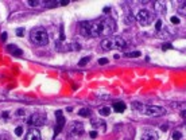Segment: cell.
<instances>
[{"label":"cell","mask_w":186,"mask_h":140,"mask_svg":"<svg viewBox=\"0 0 186 140\" xmlns=\"http://www.w3.org/2000/svg\"><path fill=\"white\" fill-rule=\"evenodd\" d=\"M116 30V22L109 18V16H104L97 20H88V22H82L80 24V31L84 36H92V38H97V36H104L108 38L109 35H112Z\"/></svg>","instance_id":"6da1fadb"},{"label":"cell","mask_w":186,"mask_h":140,"mask_svg":"<svg viewBox=\"0 0 186 140\" xmlns=\"http://www.w3.org/2000/svg\"><path fill=\"white\" fill-rule=\"evenodd\" d=\"M132 108L138 112L139 115L150 116V117H159V116L166 115V109L162 108V106H157V105H148V104H142V102H138V101L132 102Z\"/></svg>","instance_id":"7a4b0ae2"},{"label":"cell","mask_w":186,"mask_h":140,"mask_svg":"<svg viewBox=\"0 0 186 140\" xmlns=\"http://www.w3.org/2000/svg\"><path fill=\"white\" fill-rule=\"evenodd\" d=\"M30 39L36 46H46L49 43V34L43 27H36V29L31 30Z\"/></svg>","instance_id":"3957f363"},{"label":"cell","mask_w":186,"mask_h":140,"mask_svg":"<svg viewBox=\"0 0 186 140\" xmlns=\"http://www.w3.org/2000/svg\"><path fill=\"white\" fill-rule=\"evenodd\" d=\"M104 50H119L125 47V41L123 38H105L101 42Z\"/></svg>","instance_id":"277c9868"},{"label":"cell","mask_w":186,"mask_h":140,"mask_svg":"<svg viewBox=\"0 0 186 140\" xmlns=\"http://www.w3.org/2000/svg\"><path fill=\"white\" fill-rule=\"evenodd\" d=\"M154 15L150 12L148 10H140L136 14V20L140 26H148L154 22Z\"/></svg>","instance_id":"5b68a950"},{"label":"cell","mask_w":186,"mask_h":140,"mask_svg":"<svg viewBox=\"0 0 186 140\" xmlns=\"http://www.w3.org/2000/svg\"><path fill=\"white\" fill-rule=\"evenodd\" d=\"M46 123V113H34L29 119V124L34 127H41Z\"/></svg>","instance_id":"8992f818"},{"label":"cell","mask_w":186,"mask_h":140,"mask_svg":"<svg viewBox=\"0 0 186 140\" xmlns=\"http://www.w3.org/2000/svg\"><path fill=\"white\" fill-rule=\"evenodd\" d=\"M69 134H70L72 137H80L81 135L84 134V125L80 121H74L72 123L70 129H69Z\"/></svg>","instance_id":"52a82bcc"},{"label":"cell","mask_w":186,"mask_h":140,"mask_svg":"<svg viewBox=\"0 0 186 140\" xmlns=\"http://www.w3.org/2000/svg\"><path fill=\"white\" fill-rule=\"evenodd\" d=\"M55 117H57V125H55V129H54V136H57V135L62 131V128L65 127V117H64L61 111L55 112Z\"/></svg>","instance_id":"ba28073f"},{"label":"cell","mask_w":186,"mask_h":140,"mask_svg":"<svg viewBox=\"0 0 186 140\" xmlns=\"http://www.w3.org/2000/svg\"><path fill=\"white\" fill-rule=\"evenodd\" d=\"M154 11L158 15H165L167 11L166 1H154Z\"/></svg>","instance_id":"9c48e42d"},{"label":"cell","mask_w":186,"mask_h":140,"mask_svg":"<svg viewBox=\"0 0 186 140\" xmlns=\"http://www.w3.org/2000/svg\"><path fill=\"white\" fill-rule=\"evenodd\" d=\"M24 140H42L41 139V132H39L36 128H31V129L27 132Z\"/></svg>","instance_id":"30bf717a"},{"label":"cell","mask_w":186,"mask_h":140,"mask_svg":"<svg viewBox=\"0 0 186 140\" xmlns=\"http://www.w3.org/2000/svg\"><path fill=\"white\" fill-rule=\"evenodd\" d=\"M7 51H8L10 54L15 55V57H20V55L23 54L22 49H19L16 45H8V46H7Z\"/></svg>","instance_id":"8fae6325"},{"label":"cell","mask_w":186,"mask_h":140,"mask_svg":"<svg viewBox=\"0 0 186 140\" xmlns=\"http://www.w3.org/2000/svg\"><path fill=\"white\" fill-rule=\"evenodd\" d=\"M157 134L154 131H146L143 132V135L140 136V140H157Z\"/></svg>","instance_id":"7c38bea8"},{"label":"cell","mask_w":186,"mask_h":140,"mask_svg":"<svg viewBox=\"0 0 186 140\" xmlns=\"http://www.w3.org/2000/svg\"><path fill=\"white\" fill-rule=\"evenodd\" d=\"M113 109H115L117 113H123L125 111V104L122 101H117V102H113Z\"/></svg>","instance_id":"4fadbf2b"},{"label":"cell","mask_w":186,"mask_h":140,"mask_svg":"<svg viewBox=\"0 0 186 140\" xmlns=\"http://www.w3.org/2000/svg\"><path fill=\"white\" fill-rule=\"evenodd\" d=\"M78 115H80L81 117H90L92 112H90V109H88V108H81L80 111H78Z\"/></svg>","instance_id":"5bb4252c"},{"label":"cell","mask_w":186,"mask_h":140,"mask_svg":"<svg viewBox=\"0 0 186 140\" xmlns=\"http://www.w3.org/2000/svg\"><path fill=\"white\" fill-rule=\"evenodd\" d=\"M177 12L180 15H186V1H181L178 8H177Z\"/></svg>","instance_id":"9a60e30c"},{"label":"cell","mask_w":186,"mask_h":140,"mask_svg":"<svg viewBox=\"0 0 186 140\" xmlns=\"http://www.w3.org/2000/svg\"><path fill=\"white\" fill-rule=\"evenodd\" d=\"M99 113L101 116H109L111 115V108H108V106H103V108H100Z\"/></svg>","instance_id":"2e32d148"},{"label":"cell","mask_w":186,"mask_h":140,"mask_svg":"<svg viewBox=\"0 0 186 140\" xmlns=\"http://www.w3.org/2000/svg\"><path fill=\"white\" fill-rule=\"evenodd\" d=\"M27 4H30L31 7H38L39 4H43V1H39V0H29Z\"/></svg>","instance_id":"e0dca14e"},{"label":"cell","mask_w":186,"mask_h":140,"mask_svg":"<svg viewBox=\"0 0 186 140\" xmlns=\"http://www.w3.org/2000/svg\"><path fill=\"white\" fill-rule=\"evenodd\" d=\"M171 136H173V140H181V137H182V134H181L180 131H174Z\"/></svg>","instance_id":"ac0fdd59"},{"label":"cell","mask_w":186,"mask_h":140,"mask_svg":"<svg viewBox=\"0 0 186 140\" xmlns=\"http://www.w3.org/2000/svg\"><path fill=\"white\" fill-rule=\"evenodd\" d=\"M125 57H128V58H138V57H140V53H139V51H134V53H127V54H125Z\"/></svg>","instance_id":"d6986e66"},{"label":"cell","mask_w":186,"mask_h":140,"mask_svg":"<svg viewBox=\"0 0 186 140\" xmlns=\"http://www.w3.org/2000/svg\"><path fill=\"white\" fill-rule=\"evenodd\" d=\"M89 62V57H85V58H81V61L78 62V66H85V65Z\"/></svg>","instance_id":"ffe728a7"},{"label":"cell","mask_w":186,"mask_h":140,"mask_svg":"<svg viewBox=\"0 0 186 140\" xmlns=\"http://www.w3.org/2000/svg\"><path fill=\"white\" fill-rule=\"evenodd\" d=\"M162 27H163V23H162V20L158 19L157 20V24H155V29H157V31H160L162 30Z\"/></svg>","instance_id":"44dd1931"},{"label":"cell","mask_w":186,"mask_h":140,"mask_svg":"<svg viewBox=\"0 0 186 140\" xmlns=\"http://www.w3.org/2000/svg\"><path fill=\"white\" fill-rule=\"evenodd\" d=\"M22 134H23V128L22 127H16L15 128V135L16 136H22Z\"/></svg>","instance_id":"7402d4cb"},{"label":"cell","mask_w":186,"mask_h":140,"mask_svg":"<svg viewBox=\"0 0 186 140\" xmlns=\"http://www.w3.org/2000/svg\"><path fill=\"white\" fill-rule=\"evenodd\" d=\"M173 46H171V43H163L162 45V50H169V49H171Z\"/></svg>","instance_id":"603a6c76"},{"label":"cell","mask_w":186,"mask_h":140,"mask_svg":"<svg viewBox=\"0 0 186 140\" xmlns=\"http://www.w3.org/2000/svg\"><path fill=\"white\" fill-rule=\"evenodd\" d=\"M97 135H99V132H96V131H90L89 132V136L92 137V139H96Z\"/></svg>","instance_id":"cb8c5ba5"},{"label":"cell","mask_w":186,"mask_h":140,"mask_svg":"<svg viewBox=\"0 0 186 140\" xmlns=\"http://www.w3.org/2000/svg\"><path fill=\"white\" fill-rule=\"evenodd\" d=\"M170 22H171V23H174V24H180V19H178L177 16H173V18L170 19Z\"/></svg>","instance_id":"d4e9b609"},{"label":"cell","mask_w":186,"mask_h":140,"mask_svg":"<svg viewBox=\"0 0 186 140\" xmlns=\"http://www.w3.org/2000/svg\"><path fill=\"white\" fill-rule=\"evenodd\" d=\"M0 140H11V139H10V136H8V135L0 134Z\"/></svg>","instance_id":"484cf974"},{"label":"cell","mask_w":186,"mask_h":140,"mask_svg":"<svg viewBox=\"0 0 186 140\" xmlns=\"http://www.w3.org/2000/svg\"><path fill=\"white\" fill-rule=\"evenodd\" d=\"M0 41H1V42L7 41V32H1V35H0Z\"/></svg>","instance_id":"4316f807"},{"label":"cell","mask_w":186,"mask_h":140,"mask_svg":"<svg viewBox=\"0 0 186 140\" xmlns=\"http://www.w3.org/2000/svg\"><path fill=\"white\" fill-rule=\"evenodd\" d=\"M23 34H24V30H23V29H18V30H16V35H18V36H22Z\"/></svg>","instance_id":"83f0119b"},{"label":"cell","mask_w":186,"mask_h":140,"mask_svg":"<svg viewBox=\"0 0 186 140\" xmlns=\"http://www.w3.org/2000/svg\"><path fill=\"white\" fill-rule=\"evenodd\" d=\"M99 64H100V65H105V64H108V58H101V59L99 61Z\"/></svg>","instance_id":"f1b7e54d"},{"label":"cell","mask_w":186,"mask_h":140,"mask_svg":"<svg viewBox=\"0 0 186 140\" xmlns=\"http://www.w3.org/2000/svg\"><path fill=\"white\" fill-rule=\"evenodd\" d=\"M16 115H18V116H23V115H24V111H20V109H19V111L16 112Z\"/></svg>","instance_id":"f546056e"},{"label":"cell","mask_w":186,"mask_h":140,"mask_svg":"<svg viewBox=\"0 0 186 140\" xmlns=\"http://www.w3.org/2000/svg\"><path fill=\"white\" fill-rule=\"evenodd\" d=\"M181 116H182V117H186V111H182V112H181Z\"/></svg>","instance_id":"4dcf8cb0"},{"label":"cell","mask_w":186,"mask_h":140,"mask_svg":"<svg viewBox=\"0 0 186 140\" xmlns=\"http://www.w3.org/2000/svg\"><path fill=\"white\" fill-rule=\"evenodd\" d=\"M3 117H8V112H4V113H3Z\"/></svg>","instance_id":"1f68e13d"},{"label":"cell","mask_w":186,"mask_h":140,"mask_svg":"<svg viewBox=\"0 0 186 140\" xmlns=\"http://www.w3.org/2000/svg\"><path fill=\"white\" fill-rule=\"evenodd\" d=\"M104 12H109V7H105V8H104Z\"/></svg>","instance_id":"d6a6232c"}]
</instances>
